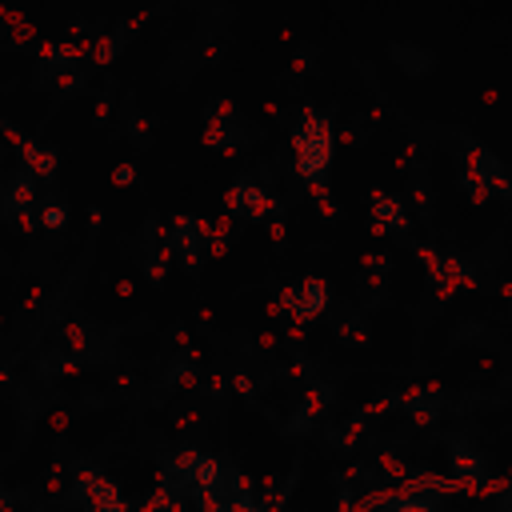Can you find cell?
Wrapping results in <instances>:
<instances>
[{"label":"cell","mask_w":512,"mask_h":512,"mask_svg":"<svg viewBox=\"0 0 512 512\" xmlns=\"http://www.w3.org/2000/svg\"><path fill=\"white\" fill-rule=\"evenodd\" d=\"M292 152H296V172L304 180H320L328 160H332V128L324 116L304 112L300 128L292 132Z\"/></svg>","instance_id":"obj_1"},{"label":"cell","mask_w":512,"mask_h":512,"mask_svg":"<svg viewBox=\"0 0 512 512\" xmlns=\"http://www.w3.org/2000/svg\"><path fill=\"white\" fill-rule=\"evenodd\" d=\"M76 492H80V500L88 504V512H128V508H124V500H120V492H116V484H112L108 476L92 472V468H84V472H80Z\"/></svg>","instance_id":"obj_2"},{"label":"cell","mask_w":512,"mask_h":512,"mask_svg":"<svg viewBox=\"0 0 512 512\" xmlns=\"http://www.w3.org/2000/svg\"><path fill=\"white\" fill-rule=\"evenodd\" d=\"M280 304H284L296 320H312V316L324 312V304H328V284L316 280V276H308L300 288H284V292H280Z\"/></svg>","instance_id":"obj_3"},{"label":"cell","mask_w":512,"mask_h":512,"mask_svg":"<svg viewBox=\"0 0 512 512\" xmlns=\"http://www.w3.org/2000/svg\"><path fill=\"white\" fill-rule=\"evenodd\" d=\"M188 488L184 484H172V480H164L144 504H140V512H184L188 508Z\"/></svg>","instance_id":"obj_4"},{"label":"cell","mask_w":512,"mask_h":512,"mask_svg":"<svg viewBox=\"0 0 512 512\" xmlns=\"http://www.w3.org/2000/svg\"><path fill=\"white\" fill-rule=\"evenodd\" d=\"M188 484H192V492H224V464H220L216 456H204V452H200V460H196Z\"/></svg>","instance_id":"obj_5"},{"label":"cell","mask_w":512,"mask_h":512,"mask_svg":"<svg viewBox=\"0 0 512 512\" xmlns=\"http://www.w3.org/2000/svg\"><path fill=\"white\" fill-rule=\"evenodd\" d=\"M236 196H240L244 216H252V220H256V216H268V212L276 208V200H272L260 184H248V180H240V184H236Z\"/></svg>","instance_id":"obj_6"},{"label":"cell","mask_w":512,"mask_h":512,"mask_svg":"<svg viewBox=\"0 0 512 512\" xmlns=\"http://www.w3.org/2000/svg\"><path fill=\"white\" fill-rule=\"evenodd\" d=\"M32 180H36V176L24 168V172L8 184V200H4L8 212H24V208H32V196H36V192H32Z\"/></svg>","instance_id":"obj_7"},{"label":"cell","mask_w":512,"mask_h":512,"mask_svg":"<svg viewBox=\"0 0 512 512\" xmlns=\"http://www.w3.org/2000/svg\"><path fill=\"white\" fill-rule=\"evenodd\" d=\"M372 216H376V232H384V228H404V212H400V204L388 200L384 192L372 196Z\"/></svg>","instance_id":"obj_8"},{"label":"cell","mask_w":512,"mask_h":512,"mask_svg":"<svg viewBox=\"0 0 512 512\" xmlns=\"http://www.w3.org/2000/svg\"><path fill=\"white\" fill-rule=\"evenodd\" d=\"M24 164L32 176H56V152H48V148L24 144Z\"/></svg>","instance_id":"obj_9"},{"label":"cell","mask_w":512,"mask_h":512,"mask_svg":"<svg viewBox=\"0 0 512 512\" xmlns=\"http://www.w3.org/2000/svg\"><path fill=\"white\" fill-rule=\"evenodd\" d=\"M452 460H456V472H464L468 480H472V476H480V460H476L464 444H456V448H452Z\"/></svg>","instance_id":"obj_10"},{"label":"cell","mask_w":512,"mask_h":512,"mask_svg":"<svg viewBox=\"0 0 512 512\" xmlns=\"http://www.w3.org/2000/svg\"><path fill=\"white\" fill-rule=\"evenodd\" d=\"M200 512H228V496L224 492H192Z\"/></svg>","instance_id":"obj_11"},{"label":"cell","mask_w":512,"mask_h":512,"mask_svg":"<svg viewBox=\"0 0 512 512\" xmlns=\"http://www.w3.org/2000/svg\"><path fill=\"white\" fill-rule=\"evenodd\" d=\"M388 512H436V508H432V500H424V496H400Z\"/></svg>","instance_id":"obj_12"},{"label":"cell","mask_w":512,"mask_h":512,"mask_svg":"<svg viewBox=\"0 0 512 512\" xmlns=\"http://www.w3.org/2000/svg\"><path fill=\"white\" fill-rule=\"evenodd\" d=\"M40 224H44V228H64V224H68V212H64L60 204H48L44 216H40Z\"/></svg>","instance_id":"obj_13"},{"label":"cell","mask_w":512,"mask_h":512,"mask_svg":"<svg viewBox=\"0 0 512 512\" xmlns=\"http://www.w3.org/2000/svg\"><path fill=\"white\" fill-rule=\"evenodd\" d=\"M228 512H264L256 496H228Z\"/></svg>","instance_id":"obj_14"},{"label":"cell","mask_w":512,"mask_h":512,"mask_svg":"<svg viewBox=\"0 0 512 512\" xmlns=\"http://www.w3.org/2000/svg\"><path fill=\"white\" fill-rule=\"evenodd\" d=\"M112 52H116V40L108 36V40H100V44L92 48V60H96V64H104V60H112Z\"/></svg>","instance_id":"obj_15"},{"label":"cell","mask_w":512,"mask_h":512,"mask_svg":"<svg viewBox=\"0 0 512 512\" xmlns=\"http://www.w3.org/2000/svg\"><path fill=\"white\" fill-rule=\"evenodd\" d=\"M112 180H116V184H132V180H136V168H132V164H120V168L112 172Z\"/></svg>","instance_id":"obj_16"},{"label":"cell","mask_w":512,"mask_h":512,"mask_svg":"<svg viewBox=\"0 0 512 512\" xmlns=\"http://www.w3.org/2000/svg\"><path fill=\"white\" fill-rule=\"evenodd\" d=\"M64 336H68V344H72V348H76V352H80V348H84V332H80V328H76V324H68V332H64Z\"/></svg>","instance_id":"obj_17"},{"label":"cell","mask_w":512,"mask_h":512,"mask_svg":"<svg viewBox=\"0 0 512 512\" xmlns=\"http://www.w3.org/2000/svg\"><path fill=\"white\" fill-rule=\"evenodd\" d=\"M0 512H12V504H8V496H0Z\"/></svg>","instance_id":"obj_18"}]
</instances>
